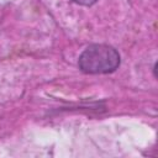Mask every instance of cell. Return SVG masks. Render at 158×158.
<instances>
[{
    "mask_svg": "<svg viewBox=\"0 0 158 158\" xmlns=\"http://www.w3.org/2000/svg\"><path fill=\"white\" fill-rule=\"evenodd\" d=\"M78 65L81 72L88 74L111 73L120 65V54L109 44H90L80 54Z\"/></svg>",
    "mask_w": 158,
    "mask_h": 158,
    "instance_id": "6da1fadb",
    "label": "cell"
},
{
    "mask_svg": "<svg viewBox=\"0 0 158 158\" xmlns=\"http://www.w3.org/2000/svg\"><path fill=\"white\" fill-rule=\"evenodd\" d=\"M73 1L77 2V4H79V5H83V6H91L98 0H73Z\"/></svg>",
    "mask_w": 158,
    "mask_h": 158,
    "instance_id": "7a4b0ae2",
    "label": "cell"
}]
</instances>
